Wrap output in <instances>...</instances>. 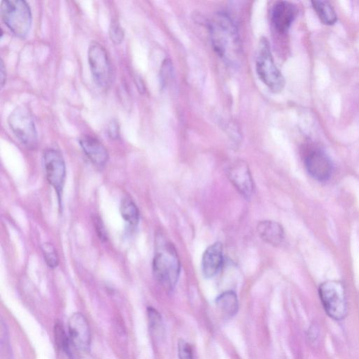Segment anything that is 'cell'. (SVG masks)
Here are the masks:
<instances>
[{
	"mask_svg": "<svg viewBox=\"0 0 359 359\" xmlns=\"http://www.w3.org/2000/svg\"><path fill=\"white\" fill-rule=\"evenodd\" d=\"M95 227L96 229V231L98 232V234L99 235V237L102 240H107V233L105 229V227L104 224H102V221L98 217H95V219L93 221Z\"/></svg>",
	"mask_w": 359,
	"mask_h": 359,
	"instance_id": "24",
	"label": "cell"
},
{
	"mask_svg": "<svg viewBox=\"0 0 359 359\" xmlns=\"http://www.w3.org/2000/svg\"><path fill=\"white\" fill-rule=\"evenodd\" d=\"M110 37L116 44H120L125 39V31L117 20H113L109 30Z\"/></svg>",
	"mask_w": 359,
	"mask_h": 359,
	"instance_id": "21",
	"label": "cell"
},
{
	"mask_svg": "<svg viewBox=\"0 0 359 359\" xmlns=\"http://www.w3.org/2000/svg\"><path fill=\"white\" fill-rule=\"evenodd\" d=\"M216 303L218 309L227 317H234L238 312L239 301L234 291L223 293L217 298Z\"/></svg>",
	"mask_w": 359,
	"mask_h": 359,
	"instance_id": "16",
	"label": "cell"
},
{
	"mask_svg": "<svg viewBox=\"0 0 359 359\" xmlns=\"http://www.w3.org/2000/svg\"><path fill=\"white\" fill-rule=\"evenodd\" d=\"M69 338L74 346L81 350L89 349L91 334L86 318L80 313L73 314L68 322Z\"/></svg>",
	"mask_w": 359,
	"mask_h": 359,
	"instance_id": "11",
	"label": "cell"
},
{
	"mask_svg": "<svg viewBox=\"0 0 359 359\" xmlns=\"http://www.w3.org/2000/svg\"><path fill=\"white\" fill-rule=\"evenodd\" d=\"M223 264V246L216 242L205 250L202 261L201 270L204 277L211 279L220 271Z\"/></svg>",
	"mask_w": 359,
	"mask_h": 359,
	"instance_id": "12",
	"label": "cell"
},
{
	"mask_svg": "<svg viewBox=\"0 0 359 359\" xmlns=\"http://www.w3.org/2000/svg\"><path fill=\"white\" fill-rule=\"evenodd\" d=\"M88 61L95 84L107 89L111 85L113 68L106 48L97 42H92L89 47Z\"/></svg>",
	"mask_w": 359,
	"mask_h": 359,
	"instance_id": "5",
	"label": "cell"
},
{
	"mask_svg": "<svg viewBox=\"0 0 359 359\" xmlns=\"http://www.w3.org/2000/svg\"><path fill=\"white\" fill-rule=\"evenodd\" d=\"M80 144L89 160L96 167H104L109 160V151L104 144L97 138L84 136L80 140Z\"/></svg>",
	"mask_w": 359,
	"mask_h": 359,
	"instance_id": "14",
	"label": "cell"
},
{
	"mask_svg": "<svg viewBox=\"0 0 359 359\" xmlns=\"http://www.w3.org/2000/svg\"><path fill=\"white\" fill-rule=\"evenodd\" d=\"M42 252L47 266L53 269L57 268L59 259L55 247L50 243H45L42 245Z\"/></svg>",
	"mask_w": 359,
	"mask_h": 359,
	"instance_id": "20",
	"label": "cell"
},
{
	"mask_svg": "<svg viewBox=\"0 0 359 359\" xmlns=\"http://www.w3.org/2000/svg\"><path fill=\"white\" fill-rule=\"evenodd\" d=\"M257 232L262 240L273 246H279L284 239V230L282 226L275 221H261L258 224Z\"/></svg>",
	"mask_w": 359,
	"mask_h": 359,
	"instance_id": "15",
	"label": "cell"
},
{
	"mask_svg": "<svg viewBox=\"0 0 359 359\" xmlns=\"http://www.w3.org/2000/svg\"><path fill=\"white\" fill-rule=\"evenodd\" d=\"M120 212L123 219L132 226L138 224L140 214L135 203L129 198H125L120 206Z\"/></svg>",
	"mask_w": 359,
	"mask_h": 359,
	"instance_id": "18",
	"label": "cell"
},
{
	"mask_svg": "<svg viewBox=\"0 0 359 359\" xmlns=\"http://www.w3.org/2000/svg\"><path fill=\"white\" fill-rule=\"evenodd\" d=\"M319 293L328 315L336 321L344 320L347 315V304L342 283L335 281L323 283Z\"/></svg>",
	"mask_w": 359,
	"mask_h": 359,
	"instance_id": "6",
	"label": "cell"
},
{
	"mask_svg": "<svg viewBox=\"0 0 359 359\" xmlns=\"http://www.w3.org/2000/svg\"><path fill=\"white\" fill-rule=\"evenodd\" d=\"M210 30L212 44L218 55L230 64L239 62L240 40L231 19L224 14L218 15L210 24Z\"/></svg>",
	"mask_w": 359,
	"mask_h": 359,
	"instance_id": "1",
	"label": "cell"
},
{
	"mask_svg": "<svg viewBox=\"0 0 359 359\" xmlns=\"http://www.w3.org/2000/svg\"><path fill=\"white\" fill-rule=\"evenodd\" d=\"M108 134L112 139H117L120 136V126L116 120H112L108 127Z\"/></svg>",
	"mask_w": 359,
	"mask_h": 359,
	"instance_id": "25",
	"label": "cell"
},
{
	"mask_svg": "<svg viewBox=\"0 0 359 359\" xmlns=\"http://www.w3.org/2000/svg\"><path fill=\"white\" fill-rule=\"evenodd\" d=\"M7 80V71L6 68L3 60L0 63V82H1V86L3 87Z\"/></svg>",
	"mask_w": 359,
	"mask_h": 359,
	"instance_id": "26",
	"label": "cell"
},
{
	"mask_svg": "<svg viewBox=\"0 0 359 359\" xmlns=\"http://www.w3.org/2000/svg\"><path fill=\"white\" fill-rule=\"evenodd\" d=\"M2 19L17 37L25 38L29 33L33 22L29 5L24 0H4L0 6Z\"/></svg>",
	"mask_w": 359,
	"mask_h": 359,
	"instance_id": "3",
	"label": "cell"
},
{
	"mask_svg": "<svg viewBox=\"0 0 359 359\" xmlns=\"http://www.w3.org/2000/svg\"><path fill=\"white\" fill-rule=\"evenodd\" d=\"M152 269L154 276L165 288H175L181 273L180 259L174 245L162 237L158 241Z\"/></svg>",
	"mask_w": 359,
	"mask_h": 359,
	"instance_id": "2",
	"label": "cell"
},
{
	"mask_svg": "<svg viewBox=\"0 0 359 359\" xmlns=\"http://www.w3.org/2000/svg\"><path fill=\"white\" fill-rule=\"evenodd\" d=\"M10 128L25 146L34 148L37 142V133L33 116L25 107L15 109L8 118Z\"/></svg>",
	"mask_w": 359,
	"mask_h": 359,
	"instance_id": "7",
	"label": "cell"
},
{
	"mask_svg": "<svg viewBox=\"0 0 359 359\" xmlns=\"http://www.w3.org/2000/svg\"><path fill=\"white\" fill-rule=\"evenodd\" d=\"M43 165L48 183L54 187L61 199L66 178V164L61 152L55 149H46L43 155Z\"/></svg>",
	"mask_w": 359,
	"mask_h": 359,
	"instance_id": "8",
	"label": "cell"
},
{
	"mask_svg": "<svg viewBox=\"0 0 359 359\" xmlns=\"http://www.w3.org/2000/svg\"><path fill=\"white\" fill-rule=\"evenodd\" d=\"M55 334L57 342L61 346V347L65 350L67 353L70 351V342H71L69 336L67 337L63 328L59 324H57L55 326Z\"/></svg>",
	"mask_w": 359,
	"mask_h": 359,
	"instance_id": "22",
	"label": "cell"
},
{
	"mask_svg": "<svg viewBox=\"0 0 359 359\" xmlns=\"http://www.w3.org/2000/svg\"><path fill=\"white\" fill-rule=\"evenodd\" d=\"M147 317L151 333L155 336H161L164 329L160 314L155 309L148 307Z\"/></svg>",
	"mask_w": 359,
	"mask_h": 359,
	"instance_id": "19",
	"label": "cell"
},
{
	"mask_svg": "<svg viewBox=\"0 0 359 359\" xmlns=\"http://www.w3.org/2000/svg\"><path fill=\"white\" fill-rule=\"evenodd\" d=\"M256 72L261 80L274 93L281 92L285 86V80L277 67L266 38L260 40L255 62Z\"/></svg>",
	"mask_w": 359,
	"mask_h": 359,
	"instance_id": "4",
	"label": "cell"
},
{
	"mask_svg": "<svg viewBox=\"0 0 359 359\" xmlns=\"http://www.w3.org/2000/svg\"><path fill=\"white\" fill-rule=\"evenodd\" d=\"M178 351L179 359H194L192 347L184 340H179Z\"/></svg>",
	"mask_w": 359,
	"mask_h": 359,
	"instance_id": "23",
	"label": "cell"
},
{
	"mask_svg": "<svg viewBox=\"0 0 359 359\" xmlns=\"http://www.w3.org/2000/svg\"><path fill=\"white\" fill-rule=\"evenodd\" d=\"M297 7L291 3H277L272 12V22L275 28L280 33H286L290 29L297 15Z\"/></svg>",
	"mask_w": 359,
	"mask_h": 359,
	"instance_id": "13",
	"label": "cell"
},
{
	"mask_svg": "<svg viewBox=\"0 0 359 359\" xmlns=\"http://www.w3.org/2000/svg\"><path fill=\"white\" fill-rule=\"evenodd\" d=\"M228 176L233 186L245 198L250 199L254 191V182L248 166L242 161L232 165Z\"/></svg>",
	"mask_w": 359,
	"mask_h": 359,
	"instance_id": "10",
	"label": "cell"
},
{
	"mask_svg": "<svg viewBox=\"0 0 359 359\" xmlns=\"http://www.w3.org/2000/svg\"><path fill=\"white\" fill-rule=\"evenodd\" d=\"M304 164L310 175L319 181H326L332 176L333 164L326 154L320 149L307 154Z\"/></svg>",
	"mask_w": 359,
	"mask_h": 359,
	"instance_id": "9",
	"label": "cell"
},
{
	"mask_svg": "<svg viewBox=\"0 0 359 359\" xmlns=\"http://www.w3.org/2000/svg\"><path fill=\"white\" fill-rule=\"evenodd\" d=\"M314 10L321 21L327 26H333L338 21V16L332 6L327 1H313Z\"/></svg>",
	"mask_w": 359,
	"mask_h": 359,
	"instance_id": "17",
	"label": "cell"
}]
</instances>
